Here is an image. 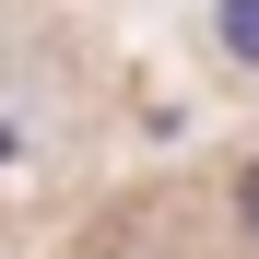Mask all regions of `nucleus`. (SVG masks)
I'll use <instances>...</instances> for the list:
<instances>
[{"mask_svg":"<svg viewBox=\"0 0 259 259\" xmlns=\"http://www.w3.org/2000/svg\"><path fill=\"white\" fill-rule=\"evenodd\" d=\"M236 224L259 236V165H247V177H236Z\"/></svg>","mask_w":259,"mask_h":259,"instance_id":"2","label":"nucleus"},{"mask_svg":"<svg viewBox=\"0 0 259 259\" xmlns=\"http://www.w3.org/2000/svg\"><path fill=\"white\" fill-rule=\"evenodd\" d=\"M212 35L236 48V71H259V0H212Z\"/></svg>","mask_w":259,"mask_h":259,"instance_id":"1","label":"nucleus"}]
</instances>
